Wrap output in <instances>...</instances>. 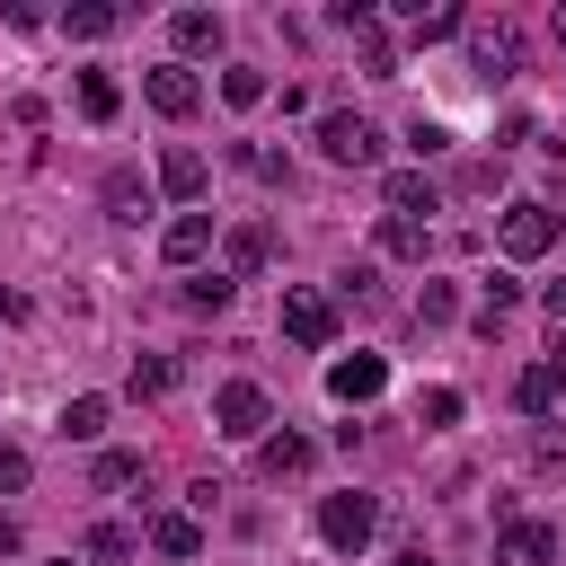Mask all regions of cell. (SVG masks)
<instances>
[{"label": "cell", "mask_w": 566, "mask_h": 566, "mask_svg": "<svg viewBox=\"0 0 566 566\" xmlns=\"http://www.w3.org/2000/svg\"><path fill=\"white\" fill-rule=\"evenodd\" d=\"M495 248H504L513 265L548 256V248H557V212H548V203H531V195H513V203L495 212Z\"/></svg>", "instance_id": "1"}, {"label": "cell", "mask_w": 566, "mask_h": 566, "mask_svg": "<svg viewBox=\"0 0 566 566\" xmlns=\"http://www.w3.org/2000/svg\"><path fill=\"white\" fill-rule=\"evenodd\" d=\"M371 531H380V504H371V495H354V486H345V495H318V539H327L336 557H363Z\"/></svg>", "instance_id": "2"}, {"label": "cell", "mask_w": 566, "mask_h": 566, "mask_svg": "<svg viewBox=\"0 0 566 566\" xmlns=\"http://www.w3.org/2000/svg\"><path fill=\"white\" fill-rule=\"evenodd\" d=\"M460 35H469V71L478 80H513L522 71V27L513 18H469Z\"/></svg>", "instance_id": "3"}, {"label": "cell", "mask_w": 566, "mask_h": 566, "mask_svg": "<svg viewBox=\"0 0 566 566\" xmlns=\"http://www.w3.org/2000/svg\"><path fill=\"white\" fill-rule=\"evenodd\" d=\"M212 424H221L230 442H265V424H274V398H265L256 380H221V389H212Z\"/></svg>", "instance_id": "4"}, {"label": "cell", "mask_w": 566, "mask_h": 566, "mask_svg": "<svg viewBox=\"0 0 566 566\" xmlns=\"http://www.w3.org/2000/svg\"><path fill=\"white\" fill-rule=\"evenodd\" d=\"M283 336H292V345H310V354H318V345H336V301H327V292H310V283H283Z\"/></svg>", "instance_id": "5"}, {"label": "cell", "mask_w": 566, "mask_h": 566, "mask_svg": "<svg viewBox=\"0 0 566 566\" xmlns=\"http://www.w3.org/2000/svg\"><path fill=\"white\" fill-rule=\"evenodd\" d=\"M318 150H327L336 168H371V159H380V133H371L363 115L336 106V115H318Z\"/></svg>", "instance_id": "6"}, {"label": "cell", "mask_w": 566, "mask_h": 566, "mask_svg": "<svg viewBox=\"0 0 566 566\" xmlns=\"http://www.w3.org/2000/svg\"><path fill=\"white\" fill-rule=\"evenodd\" d=\"M557 557H566L557 522H504L495 531V566H557Z\"/></svg>", "instance_id": "7"}, {"label": "cell", "mask_w": 566, "mask_h": 566, "mask_svg": "<svg viewBox=\"0 0 566 566\" xmlns=\"http://www.w3.org/2000/svg\"><path fill=\"white\" fill-rule=\"evenodd\" d=\"M142 97H150V106H159L168 124H186V115L203 106V80H195L186 62H159V71H142Z\"/></svg>", "instance_id": "8"}, {"label": "cell", "mask_w": 566, "mask_h": 566, "mask_svg": "<svg viewBox=\"0 0 566 566\" xmlns=\"http://www.w3.org/2000/svg\"><path fill=\"white\" fill-rule=\"evenodd\" d=\"M513 407H522V416H566V354H539V363L513 380Z\"/></svg>", "instance_id": "9"}, {"label": "cell", "mask_w": 566, "mask_h": 566, "mask_svg": "<svg viewBox=\"0 0 566 566\" xmlns=\"http://www.w3.org/2000/svg\"><path fill=\"white\" fill-rule=\"evenodd\" d=\"M380 389H389V363H380V354H336V363H327V398L363 407V398H380Z\"/></svg>", "instance_id": "10"}, {"label": "cell", "mask_w": 566, "mask_h": 566, "mask_svg": "<svg viewBox=\"0 0 566 566\" xmlns=\"http://www.w3.org/2000/svg\"><path fill=\"white\" fill-rule=\"evenodd\" d=\"M265 256H274V239H265V221H230V230H221V274H230V283H248V274H265Z\"/></svg>", "instance_id": "11"}, {"label": "cell", "mask_w": 566, "mask_h": 566, "mask_svg": "<svg viewBox=\"0 0 566 566\" xmlns=\"http://www.w3.org/2000/svg\"><path fill=\"white\" fill-rule=\"evenodd\" d=\"M203 186H212V159H203V150H186V142H177V150H159V195L195 203Z\"/></svg>", "instance_id": "12"}, {"label": "cell", "mask_w": 566, "mask_h": 566, "mask_svg": "<svg viewBox=\"0 0 566 566\" xmlns=\"http://www.w3.org/2000/svg\"><path fill=\"white\" fill-rule=\"evenodd\" d=\"M398 18H407V35H416V44H442V35H460V27H469V9H451V0H433V9H424V0H398Z\"/></svg>", "instance_id": "13"}, {"label": "cell", "mask_w": 566, "mask_h": 566, "mask_svg": "<svg viewBox=\"0 0 566 566\" xmlns=\"http://www.w3.org/2000/svg\"><path fill=\"white\" fill-rule=\"evenodd\" d=\"M168 35H177V53L195 62V53H221V35H230V27H221V9H177V18H168Z\"/></svg>", "instance_id": "14"}, {"label": "cell", "mask_w": 566, "mask_h": 566, "mask_svg": "<svg viewBox=\"0 0 566 566\" xmlns=\"http://www.w3.org/2000/svg\"><path fill=\"white\" fill-rule=\"evenodd\" d=\"M203 248H212V212H177V221L159 230V256H168V265H195Z\"/></svg>", "instance_id": "15"}, {"label": "cell", "mask_w": 566, "mask_h": 566, "mask_svg": "<svg viewBox=\"0 0 566 566\" xmlns=\"http://www.w3.org/2000/svg\"><path fill=\"white\" fill-rule=\"evenodd\" d=\"M150 548L186 566V557H203V522L195 513H150Z\"/></svg>", "instance_id": "16"}, {"label": "cell", "mask_w": 566, "mask_h": 566, "mask_svg": "<svg viewBox=\"0 0 566 566\" xmlns=\"http://www.w3.org/2000/svg\"><path fill=\"white\" fill-rule=\"evenodd\" d=\"M380 195H389V212H398V221H416V212H433V203H442V186H433L424 168H398Z\"/></svg>", "instance_id": "17"}, {"label": "cell", "mask_w": 566, "mask_h": 566, "mask_svg": "<svg viewBox=\"0 0 566 566\" xmlns=\"http://www.w3.org/2000/svg\"><path fill=\"white\" fill-rule=\"evenodd\" d=\"M310 460H318V442H301V433H265V442H256V469H265V478H301Z\"/></svg>", "instance_id": "18"}, {"label": "cell", "mask_w": 566, "mask_h": 566, "mask_svg": "<svg viewBox=\"0 0 566 566\" xmlns=\"http://www.w3.org/2000/svg\"><path fill=\"white\" fill-rule=\"evenodd\" d=\"M115 27H124L115 0H80V9H62V35H80V44H97V35H115Z\"/></svg>", "instance_id": "19"}, {"label": "cell", "mask_w": 566, "mask_h": 566, "mask_svg": "<svg viewBox=\"0 0 566 566\" xmlns=\"http://www.w3.org/2000/svg\"><path fill=\"white\" fill-rule=\"evenodd\" d=\"M106 416H115V398H97V389H88V398H71V407H62V442H97V433H106Z\"/></svg>", "instance_id": "20"}, {"label": "cell", "mask_w": 566, "mask_h": 566, "mask_svg": "<svg viewBox=\"0 0 566 566\" xmlns=\"http://www.w3.org/2000/svg\"><path fill=\"white\" fill-rule=\"evenodd\" d=\"M115 106H124V88H115L106 71H80V115H88V124H115Z\"/></svg>", "instance_id": "21"}, {"label": "cell", "mask_w": 566, "mask_h": 566, "mask_svg": "<svg viewBox=\"0 0 566 566\" xmlns=\"http://www.w3.org/2000/svg\"><path fill=\"white\" fill-rule=\"evenodd\" d=\"M513 301H522V283H513V274H486V292H478V327L495 336V327L513 318Z\"/></svg>", "instance_id": "22"}, {"label": "cell", "mask_w": 566, "mask_h": 566, "mask_svg": "<svg viewBox=\"0 0 566 566\" xmlns=\"http://www.w3.org/2000/svg\"><path fill=\"white\" fill-rule=\"evenodd\" d=\"M380 256H424V221H398V212H380Z\"/></svg>", "instance_id": "23"}, {"label": "cell", "mask_w": 566, "mask_h": 566, "mask_svg": "<svg viewBox=\"0 0 566 566\" xmlns=\"http://www.w3.org/2000/svg\"><path fill=\"white\" fill-rule=\"evenodd\" d=\"M168 380H177V363H168V354H142L124 389H133V398H168Z\"/></svg>", "instance_id": "24"}, {"label": "cell", "mask_w": 566, "mask_h": 566, "mask_svg": "<svg viewBox=\"0 0 566 566\" xmlns=\"http://www.w3.org/2000/svg\"><path fill=\"white\" fill-rule=\"evenodd\" d=\"M124 557H133V531L124 522H97L88 531V566H124Z\"/></svg>", "instance_id": "25"}, {"label": "cell", "mask_w": 566, "mask_h": 566, "mask_svg": "<svg viewBox=\"0 0 566 566\" xmlns=\"http://www.w3.org/2000/svg\"><path fill=\"white\" fill-rule=\"evenodd\" d=\"M221 97H230V106H265V71L230 62V71H221Z\"/></svg>", "instance_id": "26"}, {"label": "cell", "mask_w": 566, "mask_h": 566, "mask_svg": "<svg viewBox=\"0 0 566 566\" xmlns=\"http://www.w3.org/2000/svg\"><path fill=\"white\" fill-rule=\"evenodd\" d=\"M336 301H354V310H380V274H371V265H345V274H336Z\"/></svg>", "instance_id": "27"}, {"label": "cell", "mask_w": 566, "mask_h": 566, "mask_svg": "<svg viewBox=\"0 0 566 566\" xmlns=\"http://www.w3.org/2000/svg\"><path fill=\"white\" fill-rule=\"evenodd\" d=\"M230 292H239L230 274H195V283H186V310H230Z\"/></svg>", "instance_id": "28"}, {"label": "cell", "mask_w": 566, "mask_h": 566, "mask_svg": "<svg viewBox=\"0 0 566 566\" xmlns=\"http://www.w3.org/2000/svg\"><path fill=\"white\" fill-rule=\"evenodd\" d=\"M451 310H460V292H451V283H424V292H416V327H442Z\"/></svg>", "instance_id": "29"}, {"label": "cell", "mask_w": 566, "mask_h": 566, "mask_svg": "<svg viewBox=\"0 0 566 566\" xmlns=\"http://www.w3.org/2000/svg\"><path fill=\"white\" fill-rule=\"evenodd\" d=\"M97 486H142V451H97Z\"/></svg>", "instance_id": "30"}, {"label": "cell", "mask_w": 566, "mask_h": 566, "mask_svg": "<svg viewBox=\"0 0 566 566\" xmlns=\"http://www.w3.org/2000/svg\"><path fill=\"white\" fill-rule=\"evenodd\" d=\"M416 416H424V424H460V389H424Z\"/></svg>", "instance_id": "31"}, {"label": "cell", "mask_w": 566, "mask_h": 566, "mask_svg": "<svg viewBox=\"0 0 566 566\" xmlns=\"http://www.w3.org/2000/svg\"><path fill=\"white\" fill-rule=\"evenodd\" d=\"M27 478H35V460H27V451H18V442H0V495H18V486H27Z\"/></svg>", "instance_id": "32"}, {"label": "cell", "mask_w": 566, "mask_h": 566, "mask_svg": "<svg viewBox=\"0 0 566 566\" xmlns=\"http://www.w3.org/2000/svg\"><path fill=\"white\" fill-rule=\"evenodd\" d=\"M407 142H416V159H433V150H451V133H442L433 115H416V124H407Z\"/></svg>", "instance_id": "33"}, {"label": "cell", "mask_w": 566, "mask_h": 566, "mask_svg": "<svg viewBox=\"0 0 566 566\" xmlns=\"http://www.w3.org/2000/svg\"><path fill=\"white\" fill-rule=\"evenodd\" d=\"M106 203H115V221H142V203H150V195H142L133 177H115V186H106Z\"/></svg>", "instance_id": "34"}, {"label": "cell", "mask_w": 566, "mask_h": 566, "mask_svg": "<svg viewBox=\"0 0 566 566\" xmlns=\"http://www.w3.org/2000/svg\"><path fill=\"white\" fill-rule=\"evenodd\" d=\"M18 548H27V531H18L9 513H0V557H18Z\"/></svg>", "instance_id": "35"}, {"label": "cell", "mask_w": 566, "mask_h": 566, "mask_svg": "<svg viewBox=\"0 0 566 566\" xmlns=\"http://www.w3.org/2000/svg\"><path fill=\"white\" fill-rule=\"evenodd\" d=\"M539 310H548V318L566 327V283H548V292H539Z\"/></svg>", "instance_id": "36"}, {"label": "cell", "mask_w": 566, "mask_h": 566, "mask_svg": "<svg viewBox=\"0 0 566 566\" xmlns=\"http://www.w3.org/2000/svg\"><path fill=\"white\" fill-rule=\"evenodd\" d=\"M398 566H433V557H424V548H398Z\"/></svg>", "instance_id": "37"}, {"label": "cell", "mask_w": 566, "mask_h": 566, "mask_svg": "<svg viewBox=\"0 0 566 566\" xmlns=\"http://www.w3.org/2000/svg\"><path fill=\"white\" fill-rule=\"evenodd\" d=\"M557 44H566V0H557Z\"/></svg>", "instance_id": "38"}, {"label": "cell", "mask_w": 566, "mask_h": 566, "mask_svg": "<svg viewBox=\"0 0 566 566\" xmlns=\"http://www.w3.org/2000/svg\"><path fill=\"white\" fill-rule=\"evenodd\" d=\"M53 566H71V557H53Z\"/></svg>", "instance_id": "39"}]
</instances>
